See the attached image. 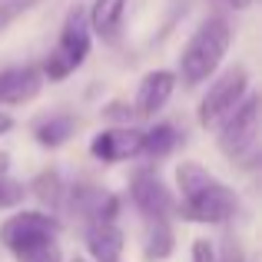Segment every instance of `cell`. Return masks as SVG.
Here are the masks:
<instances>
[{"mask_svg":"<svg viewBox=\"0 0 262 262\" xmlns=\"http://www.w3.org/2000/svg\"><path fill=\"white\" fill-rule=\"evenodd\" d=\"M176 183L183 192V216L192 223H226L236 216L239 203L229 186H223L216 176H209L199 163H183L176 169Z\"/></svg>","mask_w":262,"mask_h":262,"instance_id":"1","label":"cell"},{"mask_svg":"<svg viewBox=\"0 0 262 262\" xmlns=\"http://www.w3.org/2000/svg\"><path fill=\"white\" fill-rule=\"evenodd\" d=\"M229 24L223 17H212L192 33V40L186 43L183 57H179V73H183V83H203L216 73V67L223 63L226 50H229Z\"/></svg>","mask_w":262,"mask_h":262,"instance_id":"2","label":"cell"},{"mask_svg":"<svg viewBox=\"0 0 262 262\" xmlns=\"http://www.w3.org/2000/svg\"><path fill=\"white\" fill-rule=\"evenodd\" d=\"M86 53H90V24H86V13L80 10V7H73V10L67 13V24H63V30H60V43H57V50L50 53L43 73L50 80L70 77L77 67H83Z\"/></svg>","mask_w":262,"mask_h":262,"instance_id":"3","label":"cell"},{"mask_svg":"<svg viewBox=\"0 0 262 262\" xmlns=\"http://www.w3.org/2000/svg\"><path fill=\"white\" fill-rule=\"evenodd\" d=\"M256 136H259V96H246L219 133V149L229 160H243L256 146Z\"/></svg>","mask_w":262,"mask_h":262,"instance_id":"4","label":"cell"},{"mask_svg":"<svg viewBox=\"0 0 262 262\" xmlns=\"http://www.w3.org/2000/svg\"><path fill=\"white\" fill-rule=\"evenodd\" d=\"M246 83H249V77H246L243 67L226 70L223 77L209 86V93L203 96V103H199V123H203V126H212V123H219L226 113H232V110L239 106V100H243V93H246Z\"/></svg>","mask_w":262,"mask_h":262,"instance_id":"5","label":"cell"},{"mask_svg":"<svg viewBox=\"0 0 262 262\" xmlns=\"http://www.w3.org/2000/svg\"><path fill=\"white\" fill-rule=\"evenodd\" d=\"M57 232H60V223L53 216H47V212H17V216H10L0 226V243L7 249L20 252L27 246L50 243Z\"/></svg>","mask_w":262,"mask_h":262,"instance_id":"6","label":"cell"},{"mask_svg":"<svg viewBox=\"0 0 262 262\" xmlns=\"http://www.w3.org/2000/svg\"><path fill=\"white\" fill-rule=\"evenodd\" d=\"M133 203H136V209H140L143 216H149L153 223H163V219L169 216V209H173L169 189L160 183V176H153V173H136V179H133Z\"/></svg>","mask_w":262,"mask_h":262,"instance_id":"7","label":"cell"},{"mask_svg":"<svg viewBox=\"0 0 262 262\" xmlns=\"http://www.w3.org/2000/svg\"><path fill=\"white\" fill-rule=\"evenodd\" d=\"M43 86L37 67H10V70H0V106H20V103H30L33 96Z\"/></svg>","mask_w":262,"mask_h":262,"instance_id":"8","label":"cell"},{"mask_svg":"<svg viewBox=\"0 0 262 262\" xmlns=\"http://www.w3.org/2000/svg\"><path fill=\"white\" fill-rule=\"evenodd\" d=\"M143 149V133L140 129H129V126H120V129H103L100 136L93 140L90 153L103 163H120V160H129Z\"/></svg>","mask_w":262,"mask_h":262,"instance_id":"9","label":"cell"},{"mask_svg":"<svg viewBox=\"0 0 262 262\" xmlns=\"http://www.w3.org/2000/svg\"><path fill=\"white\" fill-rule=\"evenodd\" d=\"M176 90V73L169 70H153L143 77L140 90H136V116H153L169 103Z\"/></svg>","mask_w":262,"mask_h":262,"instance_id":"10","label":"cell"},{"mask_svg":"<svg viewBox=\"0 0 262 262\" xmlns=\"http://www.w3.org/2000/svg\"><path fill=\"white\" fill-rule=\"evenodd\" d=\"M86 246L96 262H116L123 252V232L113 223H93L86 232Z\"/></svg>","mask_w":262,"mask_h":262,"instance_id":"11","label":"cell"},{"mask_svg":"<svg viewBox=\"0 0 262 262\" xmlns=\"http://www.w3.org/2000/svg\"><path fill=\"white\" fill-rule=\"evenodd\" d=\"M123 13H126V0H96L93 10H90L86 24L96 37L103 40H113L120 33V24H123Z\"/></svg>","mask_w":262,"mask_h":262,"instance_id":"12","label":"cell"},{"mask_svg":"<svg viewBox=\"0 0 262 262\" xmlns=\"http://www.w3.org/2000/svg\"><path fill=\"white\" fill-rule=\"evenodd\" d=\"M73 129H77V123H73V116H50L47 123H40L37 126V143L40 146H63L67 140L73 136Z\"/></svg>","mask_w":262,"mask_h":262,"instance_id":"13","label":"cell"},{"mask_svg":"<svg viewBox=\"0 0 262 262\" xmlns=\"http://www.w3.org/2000/svg\"><path fill=\"white\" fill-rule=\"evenodd\" d=\"M176 143H179V133L169 126V123H163V126H153L149 133H143V149H140V153L166 156V153H173Z\"/></svg>","mask_w":262,"mask_h":262,"instance_id":"14","label":"cell"},{"mask_svg":"<svg viewBox=\"0 0 262 262\" xmlns=\"http://www.w3.org/2000/svg\"><path fill=\"white\" fill-rule=\"evenodd\" d=\"M173 252V232L166 223H153L146 232V259L149 262H163Z\"/></svg>","mask_w":262,"mask_h":262,"instance_id":"15","label":"cell"},{"mask_svg":"<svg viewBox=\"0 0 262 262\" xmlns=\"http://www.w3.org/2000/svg\"><path fill=\"white\" fill-rule=\"evenodd\" d=\"M30 189L37 192V199H40V203H47V206H57L60 203V176L57 173L37 176V183H33Z\"/></svg>","mask_w":262,"mask_h":262,"instance_id":"16","label":"cell"},{"mask_svg":"<svg viewBox=\"0 0 262 262\" xmlns=\"http://www.w3.org/2000/svg\"><path fill=\"white\" fill-rule=\"evenodd\" d=\"M17 259L20 262H60V249H57V243L50 239V243H37V246L20 249Z\"/></svg>","mask_w":262,"mask_h":262,"instance_id":"17","label":"cell"},{"mask_svg":"<svg viewBox=\"0 0 262 262\" xmlns=\"http://www.w3.org/2000/svg\"><path fill=\"white\" fill-rule=\"evenodd\" d=\"M24 196H27L24 183H17L10 176H0V209H10V206L24 203Z\"/></svg>","mask_w":262,"mask_h":262,"instance_id":"18","label":"cell"},{"mask_svg":"<svg viewBox=\"0 0 262 262\" xmlns=\"http://www.w3.org/2000/svg\"><path fill=\"white\" fill-rule=\"evenodd\" d=\"M33 4H37V0H10V4H0V30H4L10 20H17L24 10H30Z\"/></svg>","mask_w":262,"mask_h":262,"instance_id":"19","label":"cell"},{"mask_svg":"<svg viewBox=\"0 0 262 262\" xmlns=\"http://www.w3.org/2000/svg\"><path fill=\"white\" fill-rule=\"evenodd\" d=\"M192 262H216V252H212L209 239H196L192 243Z\"/></svg>","mask_w":262,"mask_h":262,"instance_id":"20","label":"cell"},{"mask_svg":"<svg viewBox=\"0 0 262 262\" xmlns=\"http://www.w3.org/2000/svg\"><path fill=\"white\" fill-rule=\"evenodd\" d=\"M216 262H246V259H243V249L229 239V243L223 246V259H216Z\"/></svg>","mask_w":262,"mask_h":262,"instance_id":"21","label":"cell"},{"mask_svg":"<svg viewBox=\"0 0 262 262\" xmlns=\"http://www.w3.org/2000/svg\"><path fill=\"white\" fill-rule=\"evenodd\" d=\"M13 126V120H10V116H7V113H0V136H4L7 133V129H10Z\"/></svg>","mask_w":262,"mask_h":262,"instance_id":"22","label":"cell"},{"mask_svg":"<svg viewBox=\"0 0 262 262\" xmlns=\"http://www.w3.org/2000/svg\"><path fill=\"white\" fill-rule=\"evenodd\" d=\"M229 4H232V7H236V10H246V7H249V4H252V0H229Z\"/></svg>","mask_w":262,"mask_h":262,"instance_id":"23","label":"cell"}]
</instances>
